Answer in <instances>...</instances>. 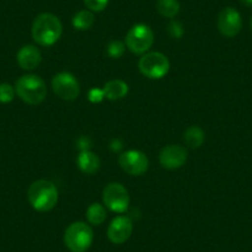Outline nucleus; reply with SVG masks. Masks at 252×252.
I'll return each instance as SVG.
<instances>
[{
	"instance_id": "obj_1",
	"label": "nucleus",
	"mask_w": 252,
	"mask_h": 252,
	"mask_svg": "<svg viewBox=\"0 0 252 252\" xmlns=\"http://www.w3.org/2000/svg\"><path fill=\"white\" fill-rule=\"evenodd\" d=\"M32 37L41 46H51L60 40L62 35V24L56 15L51 13L40 14L33 20Z\"/></svg>"
},
{
	"instance_id": "obj_2",
	"label": "nucleus",
	"mask_w": 252,
	"mask_h": 252,
	"mask_svg": "<svg viewBox=\"0 0 252 252\" xmlns=\"http://www.w3.org/2000/svg\"><path fill=\"white\" fill-rule=\"evenodd\" d=\"M28 199L31 207L37 212H50L58 202V190L52 182L40 179L30 186Z\"/></svg>"
},
{
	"instance_id": "obj_3",
	"label": "nucleus",
	"mask_w": 252,
	"mask_h": 252,
	"mask_svg": "<svg viewBox=\"0 0 252 252\" xmlns=\"http://www.w3.org/2000/svg\"><path fill=\"white\" fill-rule=\"evenodd\" d=\"M15 93L30 105H38L45 100L47 88L42 79L36 74H26L16 81Z\"/></svg>"
},
{
	"instance_id": "obj_4",
	"label": "nucleus",
	"mask_w": 252,
	"mask_h": 252,
	"mask_svg": "<svg viewBox=\"0 0 252 252\" xmlns=\"http://www.w3.org/2000/svg\"><path fill=\"white\" fill-rule=\"evenodd\" d=\"M94 234L89 225L76 221L69 225L63 235V241L71 252H86L93 244Z\"/></svg>"
},
{
	"instance_id": "obj_5",
	"label": "nucleus",
	"mask_w": 252,
	"mask_h": 252,
	"mask_svg": "<svg viewBox=\"0 0 252 252\" xmlns=\"http://www.w3.org/2000/svg\"><path fill=\"white\" fill-rule=\"evenodd\" d=\"M139 69L147 78L161 79L168 73L169 61L161 52L146 53L140 58Z\"/></svg>"
},
{
	"instance_id": "obj_6",
	"label": "nucleus",
	"mask_w": 252,
	"mask_h": 252,
	"mask_svg": "<svg viewBox=\"0 0 252 252\" xmlns=\"http://www.w3.org/2000/svg\"><path fill=\"white\" fill-rule=\"evenodd\" d=\"M154 43V32L150 26L145 24H137L129 30L125 38L126 47L132 53H145L151 48Z\"/></svg>"
},
{
	"instance_id": "obj_7",
	"label": "nucleus",
	"mask_w": 252,
	"mask_h": 252,
	"mask_svg": "<svg viewBox=\"0 0 252 252\" xmlns=\"http://www.w3.org/2000/svg\"><path fill=\"white\" fill-rule=\"evenodd\" d=\"M104 205L114 213H124L130 204L129 193L120 183H109L103 190Z\"/></svg>"
},
{
	"instance_id": "obj_8",
	"label": "nucleus",
	"mask_w": 252,
	"mask_h": 252,
	"mask_svg": "<svg viewBox=\"0 0 252 252\" xmlns=\"http://www.w3.org/2000/svg\"><path fill=\"white\" fill-rule=\"evenodd\" d=\"M52 89L58 98L67 101L77 99L81 93V87H79L78 81L73 74L68 73V72H62V73H58L53 77Z\"/></svg>"
},
{
	"instance_id": "obj_9",
	"label": "nucleus",
	"mask_w": 252,
	"mask_h": 252,
	"mask_svg": "<svg viewBox=\"0 0 252 252\" xmlns=\"http://www.w3.org/2000/svg\"><path fill=\"white\" fill-rule=\"evenodd\" d=\"M119 164L130 176H140L149 169V158L144 152L130 150L120 155Z\"/></svg>"
},
{
	"instance_id": "obj_10",
	"label": "nucleus",
	"mask_w": 252,
	"mask_h": 252,
	"mask_svg": "<svg viewBox=\"0 0 252 252\" xmlns=\"http://www.w3.org/2000/svg\"><path fill=\"white\" fill-rule=\"evenodd\" d=\"M218 29L225 37H235L242 29V19L234 8L222 9L218 16Z\"/></svg>"
},
{
	"instance_id": "obj_11",
	"label": "nucleus",
	"mask_w": 252,
	"mask_h": 252,
	"mask_svg": "<svg viewBox=\"0 0 252 252\" xmlns=\"http://www.w3.org/2000/svg\"><path fill=\"white\" fill-rule=\"evenodd\" d=\"M159 163L167 169H178L183 166L188 158V152L179 145H168L159 152Z\"/></svg>"
},
{
	"instance_id": "obj_12",
	"label": "nucleus",
	"mask_w": 252,
	"mask_h": 252,
	"mask_svg": "<svg viewBox=\"0 0 252 252\" xmlns=\"http://www.w3.org/2000/svg\"><path fill=\"white\" fill-rule=\"evenodd\" d=\"M132 234V221L127 217H116L108 227V239L115 245H121L130 239Z\"/></svg>"
},
{
	"instance_id": "obj_13",
	"label": "nucleus",
	"mask_w": 252,
	"mask_h": 252,
	"mask_svg": "<svg viewBox=\"0 0 252 252\" xmlns=\"http://www.w3.org/2000/svg\"><path fill=\"white\" fill-rule=\"evenodd\" d=\"M19 66L25 71H32L41 63V52L37 47L33 45H26L19 50L16 56Z\"/></svg>"
},
{
	"instance_id": "obj_14",
	"label": "nucleus",
	"mask_w": 252,
	"mask_h": 252,
	"mask_svg": "<svg viewBox=\"0 0 252 252\" xmlns=\"http://www.w3.org/2000/svg\"><path fill=\"white\" fill-rule=\"evenodd\" d=\"M77 166L83 173L94 174L100 168V159L89 150L81 151V154L77 157Z\"/></svg>"
},
{
	"instance_id": "obj_15",
	"label": "nucleus",
	"mask_w": 252,
	"mask_h": 252,
	"mask_svg": "<svg viewBox=\"0 0 252 252\" xmlns=\"http://www.w3.org/2000/svg\"><path fill=\"white\" fill-rule=\"evenodd\" d=\"M104 95L109 100H119L127 95L129 93V86L120 79H113L106 82L103 88Z\"/></svg>"
},
{
	"instance_id": "obj_16",
	"label": "nucleus",
	"mask_w": 252,
	"mask_h": 252,
	"mask_svg": "<svg viewBox=\"0 0 252 252\" xmlns=\"http://www.w3.org/2000/svg\"><path fill=\"white\" fill-rule=\"evenodd\" d=\"M204 131L199 126H190L184 132V142L190 149H198L204 142Z\"/></svg>"
},
{
	"instance_id": "obj_17",
	"label": "nucleus",
	"mask_w": 252,
	"mask_h": 252,
	"mask_svg": "<svg viewBox=\"0 0 252 252\" xmlns=\"http://www.w3.org/2000/svg\"><path fill=\"white\" fill-rule=\"evenodd\" d=\"M94 21H95V18H94L93 11L81 10L73 16L72 24H73V28L77 29V30L86 31L93 26Z\"/></svg>"
},
{
	"instance_id": "obj_18",
	"label": "nucleus",
	"mask_w": 252,
	"mask_h": 252,
	"mask_svg": "<svg viewBox=\"0 0 252 252\" xmlns=\"http://www.w3.org/2000/svg\"><path fill=\"white\" fill-rule=\"evenodd\" d=\"M87 219L92 225H100L105 221L106 219V209L104 205L99 203H93L87 209Z\"/></svg>"
},
{
	"instance_id": "obj_19",
	"label": "nucleus",
	"mask_w": 252,
	"mask_h": 252,
	"mask_svg": "<svg viewBox=\"0 0 252 252\" xmlns=\"http://www.w3.org/2000/svg\"><path fill=\"white\" fill-rule=\"evenodd\" d=\"M156 8L162 16L172 19L179 13L181 5L178 0H157Z\"/></svg>"
},
{
	"instance_id": "obj_20",
	"label": "nucleus",
	"mask_w": 252,
	"mask_h": 252,
	"mask_svg": "<svg viewBox=\"0 0 252 252\" xmlns=\"http://www.w3.org/2000/svg\"><path fill=\"white\" fill-rule=\"evenodd\" d=\"M125 47L126 45L124 42H121V41H111L108 45V47H106V53H108L109 57L113 58V60H118V58H120L121 56L124 55V52H125Z\"/></svg>"
},
{
	"instance_id": "obj_21",
	"label": "nucleus",
	"mask_w": 252,
	"mask_h": 252,
	"mask_svg": "<svg viewBox=\"0 0 252 252\" xmlns=\"http://www.w3.org/2000/svg\"><path fill=\"white\" fill-rule=\"evenodd\" d=\"M15 96V89L9 83H0V103L8 104L13 101Z\"/></svg>"
},
{
	"instance_id": "obj_22",
	"label": "nucleus",
	"mask_w": 252,
	"mask_h": 252,
	"mask_svg": "<svg viewBox=\"0 0 252 252\" xmlns=\"http://www.w3.org/2000/svg\"><path fill=\"white\" fill-rule=\"evenodd\" d=\"M84 4L91 11L99 13L108 6L109 0H84Z\"/></svg>"
},
{
	"instance_id": "obj_23",
	"label": "nucleus",
	"mask_w": 252,
	"mask_h": 252,
	"mask_svg": "<svg viewBox=\"0 0 252 252\" xmlns=\"http://www.w3.org/2000/svg\"><path fill=\"white\" fill-rule=\"evenodd\" d=\"M183 32H184L183 26H182V24L178 23V21H172V23L168 25V33L172 36V37L174 38L182 37Z\"/></svg>"
},
{
	"instance_id": "obj_24",
	"label": "nucleus",
	"mask_w": 252,
	"mask_h": 252,
	"mask_svg": "<svg viewBox=\"0 0 252 252\" xmlns=\"http://www.w3.org/2000/svg\"><path fill=\"white\" fill-rule=\"evenodd\" d=\"M105 98V95H104V91L103 89H99V88H93L89 91L88 93V99L91 103H94V104H98L100 103L103 99Z\"/></svg>"
},
{
	"instance_id": "obj_25",
	"label": "nucleus",
	"mask_w": 252,
	"mask_h": 252,
	"mask_svg": "<svg viewBox=\"0 0 252 252\" xmlns=\"http://www.w3.org/2000/svg\"><path fill=\"white\" fill-rule=\"evenodd\" d=\"M244 5L246 6H252V0H240Z\"/></svg>"
},
{
	"instance_id": "obj_26",
	"label": "nucleus",
	"mask_w": 252,
	"mask_h": 252,
	"mask_svg": "<svg viewBox=\"0 0 252 252\" xmlns=\"http://www.w3.org/2000/svg\"><path fill=\"white\" fill-rule=\"evenodd\" d=\"M250 25H251V30H252V18H251V21H250Z\"/></svg>"
}]
</instances>
